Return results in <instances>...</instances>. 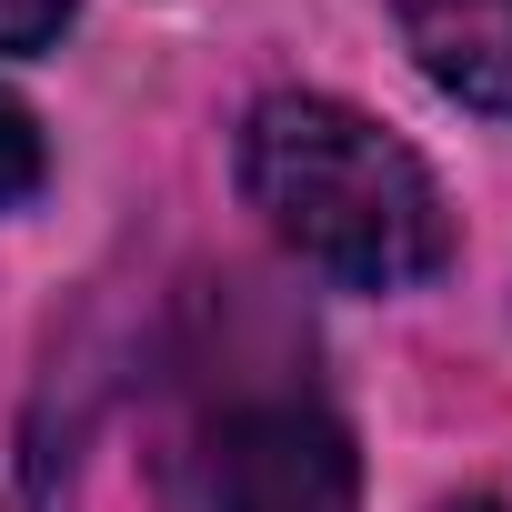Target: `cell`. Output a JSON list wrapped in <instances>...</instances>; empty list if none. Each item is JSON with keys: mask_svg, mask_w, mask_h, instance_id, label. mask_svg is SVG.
Returning a JSON list of instances; mask_svg holds the SVG:
<instances>
[{"mask_svg": "<svg viewBox=\"0 0 512 512\" xmlns=\"http://www.w3.org/2000/svg\"><path fill=\"white\" fill-rule=\"evenodd\" d=\"M241 191L302 251L312 272L352 292H402L452 262V211L412 141H392L372 111L322 91H272L241 121Z\"/></svg>", "mask_w": 512, "mask_h": 512, "instance_id": "obj_1", "label": "cell"}, {"mask_svg": "<svg viewBox=\"0 0 512 512\" xmlns=\"http://www.w3.org/2000/svg\"><path fill=\"white\" fill-rule=\"evenodd\" d=\"M352 432L312 402H241L201 432V512H352Z\"/></svg>", "mask_w": 512, "mask_h": 512, "instance_id": "obj_2", "label": "cell"}, {"mask_svg": "<svg viewBox=\"0 0 512 512\" xmlns=\"http://www.w3.org/2000/svg\"><path fill=\"white\" fill-rule=\"evenodd\" d=\"M412 61L462 111H512V0H392Z\"/></svg>", "mask_w": 512, "mask_h": 512, "instance_id": "obj_3", "label": "cell"}, {"mask_svg": "<svg viewBox=\"0 0 512 512\" xmlns=\"http://www.w3.org/2000/svg\"><path fill=\"white\" fill-rule=\"evenodd\" d=\"M41 171H51V151H41L31 111L0 91V211H11V201H31V191H41Z\"/></svg>", "mask_w": 512, "mask_h": 512, "instance_id": "obj_4", "label": "cell"}, {"mask_svg": "<svg viewBox=\"0 0 512 512\" xmlns=\"http://www.w3.org/2000/svg\"><path fill=\"white\" fill-rule=\"evenodd\" d=\"M71 31V0H0V51H51Z\"/></svg>", "mask_w": 512, "mask_h": 512, "instance_id": "obj_5", "label": "cell"}, {"mask_svg": "<svg viewBox=\"0 0 512 512\" xmlns=\"http://www.w3.org/2000/svg\"><path fill=\"white\" fill-rule=\"evenodd\" d=\"M442 512H502V502H482V492H462V502H442Z\"/></svg>", "mask_w": 512, "mask_h": 512, "instance_id": "obj_6", "label": "cell"}]
</instances>
